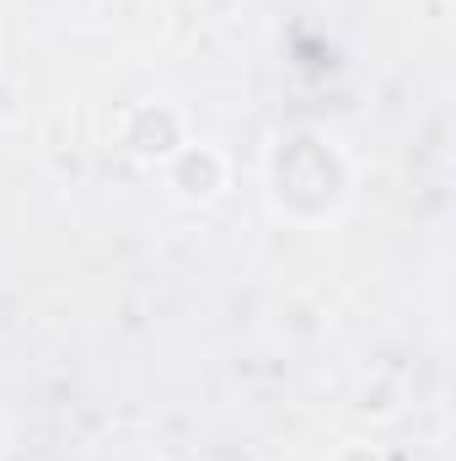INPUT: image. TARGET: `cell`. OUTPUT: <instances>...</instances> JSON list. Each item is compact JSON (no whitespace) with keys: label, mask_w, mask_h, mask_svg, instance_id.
Listing matches in <instances>:
<instances>
[{"label":"cell","mask_w":456,"mask_h":461,"mask_svg":"<svg viewBox=\"0 0 456 461\" xmlns=\"http://www.w3.org/2000/svg\"><path fill=\"white\" fill-rule=\"evenodd\" d=\"M221 177H226V167H221L215 150H183L172 161V183H178L183 199H210L221 188Z\"/></svg>","instance_id":"1"}]
</instances>
